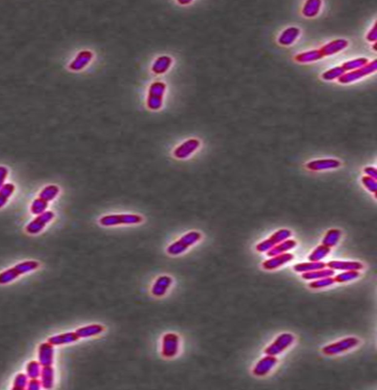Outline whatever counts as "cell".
<instances>
[{"label":"cell","mask_w":377,"mask_h":390,"mask_svg":"<svg viewBox=\"0 0 377 390\" xmlns=\"http://www.w3.org/2000/svg\"><path fill=\"white\" fill-rule=\"evenodd\" d=\"M323 58L322 53L320 50H313L309 51L304 52L296 55L295 60L300 63H309L322 59Z\"/></svg>","instance_id":"cell-27"},{"label":"cell","mask_w":377,"mask_h":390,"mask_svg":"<svg viewBox=\"0 0 377 390\" xmlns=\"http://www.w3.org/2000/svg\"><path fill=\"white\" fill-rule=\"evenodd\" d=\"M364 172L368 177L376 180L377 170L376 168H373V167H367L364 169Z\"/></svg>","instance_id":"cell-45"},{"label":"cell","mask_w":377,"mask_h":390,"mask_svg":"<svg viewBox=\"0 0 377 390\" xmlns=\"http://www.w3.org/2000/svg\"><path fill=\"white\" fill-rule=\"evenodd\" d=\"M78 340L79 338L75 331H68V332L61 333V334L50 336L48 342L53 346H61L72 344Z\"/></svg>","instance_id":"cell-20"},{"label":"cell","mask_w":377,"mask_h":390,"mask_svg":"<svg viewBox=\"0 0 377 390\" xmlns=\"http://www.w3.org/2000/svg\"><path fill=\"white\" fill-rule=\"evenodd\" d=\"M40 263L36 260H25L0 273V284H8L18 277L38 270Z\"/></svg>","instance_id":"cell-3"},{"label":"cell","mask_w":377,"mask_h":390,"mask_svg":"<svg viewBox=\"0 0 377 390\" xmlns=\"http://www.w3.org/2000/svg\"><path fill=\"white\" fill-rule=\"evenodd\" d=\"M335 283L334 278L326 277L323 279H317L314 282L309 284V287L312 289H321L329 287Z\"/></svg>","instance_id":"cell-40"},{"label":"cell","mask_w":377,"mask_h":390,"mask_svg":"<svg viewBox=\"0 0 377 390\" xmlns=\"http://www.w3.org/2000/svg\"><path fill=\"white\" fill-rule=\"evenodd\" d=\"M292 236V232L289 229H282L273 234L267 240L259 242L256 246V250L260 253L268 252L280 242L287 240Z\"/></svg>","instance_id":"cell-13"},{"label":"cell","mask_w":377,"mask_h":390,"mask_svg":"<svg viewBox=\"0 0 377 390\" xmlns=\"http://www.w3.org/2000/svg\"><path fill=\"white\" fill-rule=\"evenodd\" d=\"M201 141L197 138H189L178 144L172 152L174 158L179 160H188L200 150Z\"/></svg>","instance_id":"cell-7"},{"label":"cell","mask_w":377,"mask_h":390,"mask_svg":"<svg viewBox=\"0 0 377 390\" xmlns=\"http://www.w3.org/2000/svg\"><path fill=\"white\" fill-rule=\"evenodd\" d=\"M331 252V249L326 246L321 245L318 246L313 252L309 254L308 259L311 262H320L324 259L329 253Z\"/></svg>","instance_id":"cell-35"},{"label":"cell","mask_w":377,"mask_h":390,"mask_svg":"<svg viewBox=\"0 0 377 390\" xmlns=\"http://www.w3.org/2000/svg\"><path fill=\"white\" fill-rule=\"evenodd\" d=\"M55 217L54 212L47 210L43 213L36 215L34 219L28 223L25 227V232L30 235H36L41 233L48 225L53 222Z\"/></svg>","instance_id":"cell-8"},{"label":"cell","mask_w":377,"mask_h":390,"mask_svg":"<svg viewBox=\"0 0 377 390\" xmlns=\"http://www.w3.org/2000/svg\"><path fill=\"white\" fill-rule=\"evenodd\" d=\"M41 388H42V386H41V381H40L38 378H31V379H29L28 386H27V389L29 390H39Z\"/></svg>","instance_id":"cell-43"},{"label":"cell","mask_w":377,"mask_h":390,"mask_svg":"<svg viewBox=\"0 0 377 390\" xmlns=\"http://www.w3.org/2000/svg\"><path fill=\"white\" fill-rule=\"evenodd\" d=\"M376 69L377 60H374L360 69L345 73L341 78L338 79V82L343 85L351 84V83H355V82L361 80L365 77L376 72Z\"/></svg>","instance_id":"cell-9"},{"label":"cell","mask_w":377,"mask_h":390,"mask_svg":"<svg viewBox=\"0 0 377 390\" xmlns=\"http://www.w3.org/2000/svg\"><path fill=\"white\" fill-rule=\"evenodd\" d=\"M295 336L290 333H284L277 336L274 343H271L267 348L264 350L265 354L270 356H276L281 354L283 351H285L288 348L291 347L295 342Z\"/></svg>","instance_id":"cell-11"},{"label":"cell","mask_w":377,"mask_h":390,"mask_svg":"<svg viewBox=\"0 0 377 390\" xmlns=\"http://www.w3.org/2000/svg\"><path fill=\"white\" fill-rule=\"evenodd\" d=\"M169 88L167 83L162 80H155L147 85L144 95L145 107L150 111L162 110L167 101Z\"/></svg>","instance_id":"cell-1"},{"label":"cell","mask_w":377,"mask_h":390,"mask_svg":"<svg viewBox=\"0 0 377 390\" xmlns=\"http://www.w3.org/2000/svg\"><path fill=\"white\" fill-rule=\"evenodd\" d=\"M104 331H105V327L103 325L93 324L78 328L75 332L80 339L100 335Z\"/></svg>","instance_id":"cell-19"},{"label":"cell","mask_w":377,"mask_h":390,"mask_svg":"<svg viewBox=\"0 0 377 390\" xmlns=\"http://www.w3.org/2000/svg\"><path fill=\"white\" fill-rule=\"evenodd\" d=\"M182 340L176 333H165L161 342V354L164 359H171L176 357L181 351Z\"/></svg>","instance_id":"cell-5"},{"label":"cell","mask_w":377,"mask_h":390,"mask_svg":"<svg viewBox=\"0 0 377 390\" xmlns=\"http://www.w3.org/2000/svg\"><path fill=\"white\" fill-rule=\"evenodd\" d=\"M42 366L38 361H31L27 364L26 375L30 379L31 378H39Z\"/></svg>","instance_id":"cell-36"},{"label":"cell","mask_w":377,"mask_h":390,"mask_svg":"<svg viewBox=\"0 0 377 390\" xmlns=\"http://www.w3.org/2000/svg\"><path fill=\"white\" fill-rule=\"evenodd\" d=\"M30 378L26 373H18L15 377L13 383V389L23 390L27 389Z\"/></svg>","instance_id":"cell-39"},{"label":"cell","mask_w":377,"mask_h":390,"mask_svg":"<svg viewBox=\"0 0 377 390\" xmlns=\"http://www.w3.org/2000/svg\"><path fill=\"white\" fill-rule=\"evenodd\" d=\"M48 207H49L48 202L40 199L39 197H37L31 202V205H30V211L33 215H38L46 212Z\"/></svg>","instance_id":"cell-33"},{"label":"cell","mask_w":377,"mask_h":390,"mask_svg":"<svg viewBox=\"0 0 377 390\" xmlns=\"http://www.w3.org/2000/svg\"><path fill=\"white\" fill-rule=\"evenodd\" d=\"M174 280L172 277L168 275L159 276L152 283L150 294L156 298H162L168 294L173 285Z\"/></svg>","instance_id":"cell-14"},{"label":"cell","mask_w":377,"mask_h":390,"mask_svg":"<svg viewBox=\"0 0 377 390\" xmlns=\"http://www.w3.org/2000/svg\"><path fill=\"white\" fill-rule=\"evenodd\" d=\"M368 63V60L365 58H357V59H353L347 61L346 63H343V67L345 71H353L355 70L360 69V68H363L365 66H366Z\"/></svg>","instance_id":"cell-34"},{"label":"cell","mask_w":377,"mask_h":390,"mask_svg":"<svg viewBox=\"0 0 377 390\" xmlns=\"http://www.w3.org/2000/svg\"><path fill=\"white\" fill-rule=\"evenodd\" d=\"M97 60L95 52L90 48H84L78 52L69 63L68 68L73 72H81L92 66Z\"/></svg>","instance_id":"cell-6"},{"label":"cell","mask_w":377,"mask_h":390,"mask_svg":"<svg viewBox=\"0 0 377 390\" xmlns=\"http://www.w3.org/2000/svg\"><path fill=\"white\" fill-rule=\"evenodd\" d=\"M348 46V41L346 39H336L326 43L320 50L323 56H330L343 51Z\"/></svg>","instance_id":"cell-23"},{"label":"cell","mask_w":377,"mask_h":390,"mask_svg":"<svg viewBox=\"0 0 377 390\" xmlns=\"http://www.w3.org/2000/svg\"><path fill=\"white\" fill-rule=\"evenodd\" d=\"M202 234L198 231H189L167 246L166 252L172 257L182 255L188 251L189 248L192 247L197 242H200L202 240Z\"/></svg>","instance_id":"cell-2"},{"label":"cell","mask_w":377,"mask_h":390,"mask_svg":"<svg viewBox=\"0 0 377 390\" xmlns=\"http://www.w3.org/2000/svg\"><path fill=\"white\" fill-rule=\"evenodd\" d=\"M362 182H363V185H364L370 192H373V193H375V195H376L377 190L376 180H374V179L371 178V177H368V176H365V177H363V178H362Z\"/></svg>","instance_id":"cell-41"},{"label":"cell","mask_w":377,"mask_h":390,"mask_svg":"<svg viewBox=\"0 0 377 390\" xmlns=\"http://www.w3.org/2000/svg\"><path fill=\"white\" fill-rule=\"evenodd\" d=\"M335 274L332 269H320L311 272L303 273L301 277L305 280H317V279H323V278L332 277Z\"/></svg>","instance_id":"cell-30"},{"label":"cell","mask_w":377,"mask_h":390,"mask_svg":"<svg viewBox=\"0 0 377 390\" xmlns=\"http://www.w3.org/2000/svg\"><path fill=\"white\" fill-rule=\"evenodd\" d=\"M297 243L296 241L293 240H286L283 242H280L276 246H274L271 250L268 251L267 255L268 257H272L274 256L279 255V254H284L291 249H294Z\"/></svg>","instance_id":"cell-28"},{"label":"cell","mask_w":377,"mask_h":390,"mask_svg":"<svg viewBox=\"0 0 377 390\" xmlns=\"http://www.w3.org/2000/svg\"><path fill=\"white\" fill-rule=\"evenodd\" d=\"M173 66L174 59L171 55H159L150 63V71L155 76H163L170 72Z\"/></svg>","instance_id":"cell-12"},{"label":"cell","mask_w":377,"mask_h":390,"mask_svg":"<svg viewBox=\"0 0 377 390\" xmlns=\"http://www.w3.org/2000/svg\"><path fill=\"white\" fill-rule=\"evenodd\" d=\"M321 0H309L306 1L303 7L302 14L306 18H314L318 16L322 7Z\"/></svg>","instance_id":"cell-26"},{"label":"cell","mask_w":377,"mask_h":390,"mask_svg":"<svg viewBox=\"0 0 377 390\" xmlns=\"http://www.w3.org/2000/svg\"><path fill=\"white\" fill-rule=\"evenodd\" d=\"M39 380L45 389H52L55 384V370L52 366L42 367Z\"/></svg>","instance_id":"cell-24"},{"label":"cell","mask_w":377,"mask_h":390,"mask_svg":"<svg viewBox=\"0 0 377 390\" xmlns=\"http://www.w3.org/2000/svg\"><path fill=\"white\" fill-rule=\"evenodd\" d=\"M301 35V30L296 27L286 28L280 34L278 43L281 46H288L293 44Z\"/></svg>","instance_id":"cell-21"},{"label":"cell","mask_w":377,"mask_h":390,"mask_svg":"<svg viewBox=\"0 0 377 390\" xmlns=\"http://www.w3.org/2000/svg\"><path fill=\"white\" fill-rule=\"evenodd\" d=\"M326 266L334 271H360L364 269L361 262L352 261H331Z\"/></svg>","instance_id":"cell-22"},{"label":"cell","mask_w":377,"mask_h":390,"mask_svg":"<svg viewBox=\"0 0 377 390\" xmlns=\"http://www.w3.org/2000/svg\"><path fill=\"white\" fill-rule=\"evenodd\" d=\"M54 355V346L50 343H43L38 347V361L42 367L53 365Z\"/></svg>","instance_id":"cell-16"},{"label":"cell","mask_w":377,"mask_h":390,"mask_svg":"<svg viewBox=\"0 0 377 390\" xmlns=\"http://www.w3.org/2000/svg\"><path fill=\"white\" fill-rule=\"evenodd\" d=\"M16 185L13 183H6L0 189V210L6 207L10 199L16 192Z\"/></svg>","instance_id":"cell-31"},{"label":"cell","mask_w":377,"mask_h":390,"mask_svg":"<svg viewBox=\"0 0 377 390\" xmlns=\"http://www.w3.org/2000/svg\"><path fill=\"white\" fill-rule=\"evenodd\" d=\"M341 162L336 159H321V160H313L306 164V168L314 172L320 170H330L339 168Z\"/></svg>","instance_id":"cell-17"},{"label":"cell","mask_w":377,"mask_h":390,"mask_svg":"<svg viewBox=\"0 0 377 390\" xmlns=\"http://www.w3.org/2000/svg\"><path fill=\"white\" fill-rule=\"evenodd\" d=\"M366 39H367V41H369V42H373V43L376 42V40H377L376 24H375L374 26L373 27V28H372V29L370 30L369 32H368V34H367V36H366Z\"/></svg>","instance_id":"cell-44"},{"label":"cell","mask_w":377,"mask_h":390,"mask_svg":"<svg viewBox=\"0 0 377 390\" xmlns=\"http://www.w3.org/2000/svg\"><path fill=\"white\" fill-rule=\"evenodd\" d=\"M360 276L359 271H348L341 273L334 278L335 282L345 283L358 279Z\"/></svg>","instance_id":"cell-38"},{"label":"cell","mask_w":377,"mask_h":390,"mask_svg":"<svg viewBox=\"0 0 377 390\" xmlns=\"http://www.w3.org/2000/svg\"><path fill=\"white\" fill-rule=\"evenodd\" d=\"M145 218L140 214L115 213L103 215L99 218L98 223L103 227H114L118 226L139 225Z\"/></svg>","instance_id":"cell-4"},{"label":"cell","mask_w":377,"mask_h":390,"mask_svg":"<svg viewBox=\"0 0 377 390\" xmlns=\"http://www.w3.org/2000/svg\"><path fill=\"white\" fill-rule=\"evenodd\" d=\"M60 192H61V189L58 185H55V184H50V185H46V186L42 187L41 190H40L38 197L50 203V202H53L58 198Z\"/></svg>","instance_id":"cell-25"},{"label":"cell","mask_w":377,"mask_h":390,"mask_svg":"<svg viewBox=\"0 0 377 390\" xmlns=\"http://www.w3.org/2000/svg\"><path fill=\"white\" fill-rule=\"evenodd\" d=\"M341 237L342 232L340 229H329L323 237L322 245L331 249L338 243Z\"/></svg>","instance_id":"cell-29"},{"label":"cell","mask_w":377,"mask_h":390,"mask_svg":"<svg viewBox=\"0 0 377 390\" xmlns=\"http://www.w3.org/2000/svg\"><path fill=\"white\" fill-rule=\"evenodd\" d=\"M360 344V340L356 337H348L328 345L323 348L322 352L327 356H333L346 352L356 348Z\"/></svg>","instance_id":"cell-10"},{"label":"cell","mask_w":377,"mask_h":390,"mask_svg":"<svg viewBox=\"0 0 377 390\" xmlns=\"http://www.w3.org/2000/svg\"><path fill=\"white\" fill-rule=\"evenodd\" d=\"M9 176V169L5 165H0V189L6 184Z\"/></svg>","instance_id":"cell-42"},{"label":"cell","mask_w":377,"mask_h":390,"mask_svg":"<svg viewBox=\"0 0 377 390\" xmlns=\"http://www.w3.org/2000/svg\"><path fill=\"white\" fill-rule=\"evenodd\" d=\"M277 363L278 359L276 356L267 355L256 363L253 370V373L257 377H262L271 372Z\"/></svg>","instance_id":"cell-15"},{"label":"cell","mask_w":377,"mask_h":390,"mask_svg":"<svg viewBox=\"0 0 377 390\" xmlns=\"http://www.w3.org/2000/svg\"><path fill=\"white\" fill-rule=\"evenodd\" d=\"M293 259H294V256L291 253H284L279 255L274 256L263 262V269L269 271L275 270L291 262Z\"/></svg>","instance_id":"cell-18"},{"label":"cell","mask_w":377,"mask_h":390,"mask_svg":"<svg viewBox=\"0 0 377 390\" xmlns=\"http://www.w3.org/2000/svg\"><path fill=\"white\" fill-rule=\"evenodd\" d=\"M345 73L346 71L343 69V67L337 66L325 71L322 75V79L326 81H332V80H338Z\"/></svg>","instance_id":"cell-37"},{"label":"cell","mask_w":377,"mask_h":390,"mask_svg":"<svg viewBox=\"0 0 377 390\" xmlns=\"http://www.w3.org/2000/svg\"><path fill=\"white\" fill-rule=\"evenodd\" d=\"M326 267V264L323 262H304L295 264L293 270L297 273H306L323 269Z\"/></svg>","instance_id":"cell-32"}]
</instances>
